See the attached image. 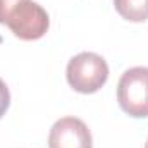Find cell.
Segmentation results:
<instances>
[{
  "instance_id": "obj_6",
  "label": "cell",
  "mask_w": 148,
  "mask_h": 148,
  "mask_svg": "<svg viewBox=\"0 0 148 148\" xmlns=\"http://www.w3.org/2000/svg\"><path fill=\"white\" fill-rule=\"evenodd\" d=\"M9 105H10V93H9L7 84L0 79V119H2L3 114L7 112Z\"/></svg>"
},
{
  "instance_id": "obj_4",
  "label": "cell",
  "mask_w": 148,
  "mask_h": 148,
  "mask_svg": "<svg viewBox=\"0 0 148 148\" xmlns=\"http://www.w3.org/2000/svg\"><path fill=\"white\" fill-rule=\"evenodd\" d=\"M48 148H93L91 133L81 119L62 117L50 129Z\"/></svg>"
},
{
  "instance_id": "obj_2",
  "label": "cell",
  "mask_w": 148,
  "mask_h": 148,
  "mask_svg": "<svg viewBox=\"0 0 148 148\" xmlns=\"http://www.w3.org/2000/svg\"><path fill=\"white\" fill-rule=\"evenodd\" d=\"M117 102L122 110L134 119L148 117V67H131L121 76Z\"/></svg>"
},
{
  "instance_id": "obj_1",
  "label": "cell",
  "mask_w": 148,
  "mask_h": 148,
  "mask_svg": "<svg viewBox=\"0 0 148 148\" xmlns=\"http://www.w3.org/2000/svg\"><path fill=\"white\" fill-rule=\"evenodd\" d=\"M67 83L77 93H95L109 79V66L105 59L93 52H81L74 55L66 69Z\"/></svg>"
},
{
  "instance_id": "obj_5",
  "label": "cell",
  "mask_w": 148,
  "mask_h": 148,
  "mask_svg": "<svg viewBox=\"0 0 148 148\" xmlns=\"http://www.w3.org/2000/svg\"><path fill=\"white\" fill-rule=\"evenodd\" d=\"M114 7L126 21L145 23L148 19V0H114Z\"/></svg>"
},
{
  "instance_id": "obj_7",
  "label": "cell",
  "mask_w": 148,
  "mask_h": 148,
  "mask_svg": "<svg viewBox=\"0 0 148 148\" xmlns=\"http://www.w3.org/2000/svg\"><path fill=\"white\" fill-rule=\"evenodd\" d=\"M21 0H0V24H5L9 12L19 3Z\"/></svg>"
},
{
  "instance_id": "obj_3",
  "label": "cell",
  "mask_w": 148,
  "mask_h": 148,
  "mask_svg": "<svg viewBox=\"0 0 148 148\" xmlns=\"http://www.w3.org/2000/svg\"><path fill=\"white\" fill-rule=\"evenodd\" d=\"M5 26L19 40H40L50 26L47 10L33 0H21L7 16Z\"/></svg>"
},
{
  "instance_id": "obj_8",
  "label": "cell",
  "mask_w": 148,
  "mask_h": 148,
  "mask_svg": "<svg viewBox=\"0 0 148 148\" xmlns=\"http://www.w3.org/2000/svg\"><path fill=\"white\" fill-rule=\"evenodd\" d=\"M145 148H148V140H147V145H145Z\"/></svg>"
}]
</instances>
